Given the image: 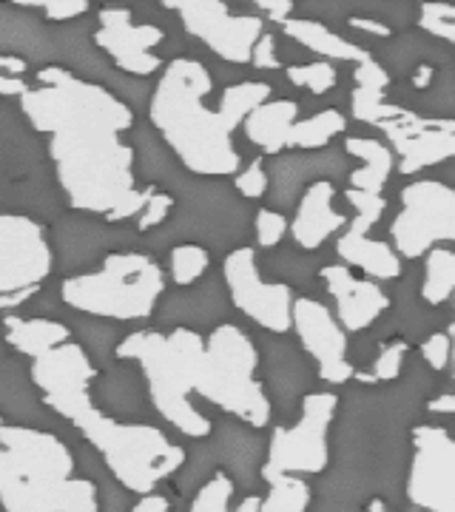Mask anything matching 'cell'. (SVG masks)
<instances>
[{"mask_svg":"<svg viewBox=\"0 0 455 512\" xmlns=\"http://www.w3.org/2000/svg\"><path fill=\"white\" fill-rule=\"evenodd\" d=\"M0 55L20 57L37 66H60L55 29H49L35 12L20 9L18 3L0 6Z\"/></svg>","mask_w":455,"mask_h":512,"instance_id":"22","label":"cell"},{"mask_svg":"<svg viewBox=\"0 0 455 512\" xmlns=\"http://www.w3.org/2000/svg\"><path fill=\"white\" fill-rule=\"evenodd\" d=\"M20 114L46 134V157L66 202L77 214L126 222L140 217L157 185L137 188V151L123 140L134 111L109 86L80 80L63 66H43L37 86L20 97Z\"/></svg>","mask_w":455,"mask_h":512,"instance_id":"1","label":"cell"},{"mask_svg":"<svg viewBox=\"0 0 455 512\" xmlns=\"http://www.w3.org/2000/svg\"><path fill=\"white\" fill-rule=\"evenodd\" d=\"M254 231L259 248H276L285 234H288V220L282 211H273V208H259L254 214Z\"/></svg>","mask_w":455,"mask_h":512,"instance_id":"47","label":"cell"},{"mask_svg":"<svg viewBox=\"0 0 455 512\" xmlns=\"http://www.w3.org/2000/svg\"><path fill=\"white\" fill-rule=\"evenodd\" d=\"M268 168V188H271L273 211L291 208L296 197L316 180H339L347 171L345 157L336 148L322 151H299V154H279Z\"/></svg>","mask_w":455,"mask_h":512,"instance_id":"18","label":"cell"},{"mask_svg":"<svg viewBox=\"0 0 455 512\" xmlns=\"http://www.w3.org/2000/svg\"><path fill=\"white\" fill-rule=\"evenodd\" d=\"M256 370L259 353L251 336L231 322H222L205 339L194 393L239 424L262 430L271 424L273 404L265 384L256 379Z\"/></svg>","mask_w":455,"mask_h":512,"instance_id":"6","label":"cell"},{"mask_svg":"<svg viewBox=\"0 0 455 512\" xmlns=\"http://www.w3.org/2000/svg\"><path fill=\"white\" fill-rule=\"evenodd\" d=\"M364 512H393V510H390V504H387L384 498H379V495H373V498L367 501V507H364Z\"/></svg>","mask_w":455,"mask_h":512,"instance_id":"58","label":"cell"},{"mask_svg":"<svg viewBox=\"0 0 455 512\" xmlns=\"http://www.w3.org/2000/svg\"><path fill=\"white\" fill-rule=\"evenodd\" d=\"M339 413V396L316 390L302 399L299 419L293 424H276L271 441L265 444V461L259 478L279 476H322L330 464V427Z\"/></svg>","mask_w":455,"mask_h":512,"instance_id":"7","label":"cell"},{"mask_svg":"<svg viewBox=\"0 0 455 512\" xmlns=\"http://www.w3.org/2000/svg\"><path fill=\"white\" fill-rule=\"evenodd\" d=\"M214 439L208 441L214 458H217V467L222 473H228V478L242 487V490H251L259 470H262V461H265V441L259 439L256 433H251V427L234 421H219L217 427H211Z\"/></svg>","mask_w":455,"mask_h":512,"instance_id":"23","label":"cell"},{"mask_svg":"<svg viewBox=\"0 0 455 512\" xmlns=\"http://www.w3.org/2000/svg\"><path fill=\"white\" fill-rule=\"evenodd\" d=\"M404 512H427V510H416V507H410V510H404Z\"/></svg>","mask_w":455,"mask_h":512,"instance_id":"59","label":"cell"},{"mask_svg":"<svg viewBox=\"0 0 455 512\" xmlns=\"http://www.w3.org/2000/svg\"><path fill=\"white\" fill-rule=\"evenodd\" d=\"M336 254L345 268L362 271L370 282H390L401 276V256L390 248V242L373 239L370 234H353V231H339L336 237Z\"/></svg>","mask_w":455,"mask_h":512,"instance_id":"26","label":"cell"},{"mask_svg":"<svg viewBox=\"0 0 455 512\" xmlns=\"http://www.w3.org/2000/svg\"><path fill=\"white\" fill-rule=\"evenodd\" d=\"M268 493L259 495V510L256 512H308L313 501V490L305 478L279 476L265 481Z\"/></svg>","mask_w":455,"mask_h":512,"instance_id":"37","label":"cell"},{"mask_svg":"<svg viewBox=\"0 0 455 512\" xmlns=\"http://www.w3.org/2000/svg\"><path fill=\"white\" fill-rule=\"evenodd\" d=\"M0 345H3V333H0ZM0 356H3V353H0Z\"/></svg>","mask_w":455,"mask_h":512,"instance_id":"60","label":"cell"},{"mask_svg":"<svg viewBox=\"0 0 455 512\" xmlns=\"http://www.w3.org/2000/svg\"><path fill=\"white\" fill-rule=\"evenodd\" d=\"M333 200H336V185L330 180H316L299 194L296 214L288 225L296 248L319 251L330 237H336L345 228L347 217L333 208Z\"/></svg>","mask_w":455,"mask_h":512,"instance_id":"21","label":"cell"},{"mask_svg":"<svg viewBox=\"0 0 455 512\" xmlns=\"http://www.w3.org/2000/svg\"><path fill=\"white\" fill-rule=\"evenodd\" d=\"M26 92H32V83L26 80V77H6V74H0V97L6 100V97H23Z\"/></svg>","mask_w":455,"mask_h":512,"instance_id":"54","label":"cell"},{"mask_svg":"<svg viewBox=\"0 0 455 512\" xmlns=\"http://www.w3.org/2000/svg\"><path fill=\"white\" fill-rule=\"evenodd\" d=\"M433 83H436V69H433V63L421 60L419 66H416V72L410 74V86L424 92V89H430Z\"/></svg>","mask_w":455,"mask_h":512,"instance_id":"55","label":"cell"},{"mask_svg":"<svg viewBox=\"0 0 455 512\" xmlns=\"http://www.w3.org/2000/svg\"><path fill=\"white\" fill-rule=\"evenodd\" d=\"M0 512H3V510H0Z\"/></svg>","mask_w":455,"mask_h":512,"instance_id":"61","label":"cell"},{"mask_svg":"<svg viewBox=\"0 0 455 512\" xmlns=\"http://www.w3.org/2000/svg\"><path fill=\"white\" fill-rule=\"evenodd\" d=\"M208 268H211V254H208V248H202L197 242L174 245L168 254V274H171V282L177 288L197 285L202 276L208 274Z\"/></svg>","mask_w":455,"mask_h":512,"instance_id":"38","label":"cell"},{"mask_svg":"<svg viewBox=\"0 0 455 512\" xmlns=\"http://www.w3.org/2000/svg\"><path fill=\"white\" fill-rule=\"evenodd\" d=\"M165 291L163 268L143 251H111L100 259L97 271L66 276L60 299L66 308L106 319L140 322L148 319Z\"/></svg>","mask_w":455,"mask_h":512,"instance_id":"5","label":"cell"},{"mask_svg":"<svg viewBox=\"0 0 455 512\" xmlns=\"http://www.w3.org/2000/svg\"><path fill=\"white\" fill-rule=\"evenodd\" d=\"M353 94H350V109H353V117L359 123H367V126H379L382 120H387L393 111L399 109L396 103H384V94L390 89L393 77L384 69L379 60H364L356 66L353 72Z\"/></svg>","mask_w":455,"mask_h":512,"instance_id":"29","label":"cell"},{"mask_svg":"<svg viewBox=\"0 0 455 512\" xmlns=\"http://www.w3.org/2000/svg\"><path fill=\"white\" fill-rule=\"evenodd\" d=\"M0 328H3V345H9L20 359H29V362H35L43 353H49L57 345L72 339V330L66 328L63 322L52 319V316L6 313Z\"/></svg>","mask_w":455,"mask_h":512,"instance_id":"25","label":"cell"},{"mask_svg":"<svg viewBox=\"0 0 455 512\" xmlns=\"http://www.w3.org/2000/svg\"><path fill=\"white\" fill-rule=\"evenodd\" d=\"M299 120V103L293 100H268L262 103L259 109H254L245 117V137L248 143H254L262 154L268 157H279L285 154V140H288V131Z\"/></svg>","mask_w":455,"mask_h":512,"instance_id":"28","label":"cell"},{"mask_svg":"<svg viewBox=\"0 0 455 512\" xmlns=\"http://www.w3.org/2000/svg\"><path fill=\"white\" fill-rule=\"evenodd\" d=\"M55 271L52 242L32 217L0 211V296L43 288Z\"/></svg>","mask_w":455,"mask_h":512,"instance_id":"13","label":"cell"},{"mask_svg":"<svg viewBox=\"0 0 455 512\" xmlns=\"http://www.w3.org/2000/svg\"><path fill=\"white\" fill-rule=\"evenodd\" d=\"M237 191L245 200H262L268 194V168H265V157H254L245 168L237 171Z\"/></svg>","mask_w":455,"mask_h":512,"instance_id":"48","label":"cell"},{"mask_svg":"<svg viewBox=\"0 0 455 512\" xmlns=\"http://www.w3.org/2000/svg\"><path fill=\"white\" fill-rule=\"evenodd\" d=\"M347 202L356 211L353 222L347 225V231H353V234H370L379 225L384 208H387V200L382 194H364V191H353V188H347Z\"/></svg>","mask_w":455,"mask_h":512,"instance_id":"43","label":"cell"},{"mask_svg":"<svg viewBox=\"0 0 455 512\" xmlns=\"http://www.w3.org/2000/svg\"><path fill=\"white\" fill-rule=\"evenodd\" d=\"M174 194L168 191H154L151 200L146 202V208L140 211V220H137V231L140 234H151V231H160V225H165V220L171 217V208H174Z\"/></svg>","mask_w":455,"mask_h":512,"instance_id":"49","label":"cell"},{"mask_svg":"<svg viewBox=\"0 0 455 512\" xmlns=\"http://www.w3.org/2000/svg\"><path fill=\"white\" fill-rule=\"evenodd\" d=\"M225 313V299H222V285L217 279H208L200 291L191 293H174L168 296L160 311V322L163 325H174V328L197 330L205 325H214Z\"/></svg>","mask_w":455,"mask_h":512,"instance_id":"27","label":"cell"},{"mask_svg":"<svg viewBox=\"0 0 455 512\" xmlns=\"http://www.w3.org/2000/svg\"><path fill=\"white\" fill-rule=\"evenodd\" d=\"M94 49L128 77H151L163 69V57L157 46L165 40V32L154 23H134L131 12L123 6L100 9L97 26L91 32Z\"/></svg>","mask_w":455,"mask_h":512,"instance_id":"14","label":"cell"},{"mask_svg":"<svg viewBox=\"0 0 455 512\" xmlns=\"http://www.w3.org/2000/svg\"><path fill=\"white\" fill-rule=\"evenodd\" d=\"M26 72H29L26 60L12 55H0V74H6V77H26Z\"/></svg>","mask_w":455,"mask_h":512,"instance_id":"57","label":"cell"},{"mask_svg":"<svg viewBox=\"0 0 455 512\" xmlns=\"http://www.w3.org/2000/svg\"><path fill=\"white\" fill-rule=\"evenodd\" d=\"M410 461L404 495L410 507L455 512V444L444 424H416L410 430Z\"/></svg>","mask_w":455,"mask_h":512,"instance_id":"9","label":"cell"},{"mask_svg":"<svg viewBox=\"0 0 455 512\" xmlns=\"http://www.w3.org/2000/svg\"><path fill=\"white\" fill-rule=\"evenodd\" d=\"M251 66L262 69V72H276L282 66V60L276 55V37L271 32H262V37L256 40L254 52H251Z\"/></svg>","mask_w":455,"mask_h":512,"instance_id":"50","label":"cell"},{"mask_svg":"<svg viewBox=\"0 0 455 512\" xmlns=\"http://www.w3.org/2000/svg\"><path fill=\"white\" fill-rule=\"evenodd\" d=\"M427 410H430L433 416H444V419H450L455 410V396L453 393H441V396H433V399L427 402Z\"/></svg>","mask_w":455,"mask_h":512,"instance_id":"56","label":"cell"},{"mask_svg":"<svg viewBox=\"0 0 455 512\" xmlns=\"http://www.w3.org/2000/svg\"><path fill=\"white\" fill-rule=\"evenodd\" d=\"M126 234L114 231L109 222H94L86 214H72V217H60L52 231V254L55 265L69 276L83 274V268L111 254V245L123 242Z\"/></svg>","mask_w":455,"mask_h":512,"instance_id":"19","label":"cell"},{"mask_svg":"<svg viewBox=\"0 0 455 512\" xmlns=\"http://www.w3.org/2000/svg\"><path fill=\"white\" fill-rule=\"evenodd\" d=\"M128 512H171V501L160 493H148V495H140Z\"/></svg>","mask_w":455,"mask_h":512,"instance_id":"52","label":"cell"},{"mask_svg":"<svg viewBox=\"0 0 455 512\" xmlns=\"http://www.w3.org/2000/svg\"><path fill=\"white\" fill-rule=\"evenodd\" d=\"M419 26L427 35L441 37L444 43L455 40V9L447 3H421Z\"/></svg>","mask_w":455,"mask_h":512,"instance_id":"45","label":"cell"},{"mask_svg":"<svg viewBox=\"0 0 455 512\" xmlns=\"http://www.w3.org/2000/svg\"><path fill=\"white\" fill-rule=\"evenodd\" d=\"M211 89L214 77L200 60L174 57L163 66L151 92L148 117L185 171L197 177H231L242 168V157L217 111L202 103Z\"/></svg>","mask_w":455,"mask_h":512,"instance_id":"2","label":"cell"},{"mask_svg":"<svg viewBox=\"0 0 455 512\" xmlns=\"http://www.w3.org/2000/svg\"><path fill=\"white\" fill-rule=\"evenodd\" d=\"M350 23V29H356V32H364V35L370 37H390L393 35V29L382 23V20H373V18H347Z\"/></svg>","mask_w":455,"mask_h":512,"instance_id":"53","label":"cell"},{"mask_svg":"<svg viewBox=\"0 0 455 512\" xmlns=\"http://www.w3.org/2000/svg\"><path fill=\"white\" fill-rule=\"evenodd\" d=\"M74 433L100 456L109 476L134 495H148L160 481L177 476L185 450L148 421H117L89 402L72 421Z\"/></svg>","mask_w":455,"mask_h":512,"instance_id":"4","label":"cell"},{"mask_svg":"<svg viewBox=\"0 0 455 512\" xmlns=\"http://www.w3.org/2000/svg\"><path fill=\"white\" fill-rule=\"evenodd\" d=\"M20 9H35V15L46 23H74V20H83L89 15V3L86 0H26L18 3Z\"/></svg>","mask_w":455,"mask_h":512,"instance_id":"44","label":"cell"},{"mask_svg":"<svg viewBox=\"0 0 455 512\" xmlns=\"http://www.w3.org/2000/svg\"><path fill=\"white\" fill-rule=\"evenodd\" d=\"M393 251L421 259L430 248L455 239V194L441 180H419L401 188V211L390 222Z\"/></svg>","mask_w":455,"mask_h":512,"instance_id":"8","label":"cell"},{"mask_svg":"<svg viewBox=\"0 0 455 512\" xmlns=\"http://www.w3.org/2000/svg\"><path fill=\"white\" fill-rule=\"evenodd\" d=\"M259 12H265V18L273 20V23H285V20L293 18V9H296V3L293 0H256L254 3Z\"/></svg>","mask_w":455,"mask_h":512,"instance_id":"51","label":"cell"},{"mask_svg":"<svg viewBox=\"0 0 455 512\" xmlns=\"http://www.w3.org/2000/svg\"><path fill=\"white\" fill-rule=\"evenodd\" d=\"M291 330L296 333L302 350L319 370V379L328 384H347L356 376V367L347 356V333L325 302L313 296L293 299Z\"/></svg>","mask_w":455,"mask_h":512,"instance_id":"15","label":"cell"},{"mask_svg":"<svg viewBox=\"0 0 455 512\" xmlns=\"http://www.w3.org/2000/svg\"><path fill=\"white\" fill-rule=\"evenodd\" d=\"M288 80L296 89H305L310 94H328L339 74H336V66L328 63V60H313V63H302V66H291L288 69Z\"/></svg>","mask_w":455,"mask_h":512,"instance_id":"42","label":"cell"},{"mask_svg":"<svg viewBox=\"0 0 455 512\" xmlns=\"http://www.w3.org/2000/svg\"><path fill=\"white\" fill-rule=\"evenodd\" d=\"M319 276L333 302V316L345 333L373 328L390 308V296L382 291L379 282L362 279L345 265H325L319 268Z\"/></svg>","mask_w":455,"mask_h":512,"instance_id":"17","label":"cell"},{"mask_svg":"<svg viewBox=\"0 0 455 512\" xmlns=\"http://www.w3.org/2000/svg\"><path fill=\"white\" fill-rule=\"evenodd\" d=\"M424 259V274H421V302L427 308H441L450 302L455 291V254L447 245L430 248Z\"/></svg>","mask_w":455,"mask_h":512,"instance_id":"34","label":"cell"},{"mask_svg":"<svg viewBox=\"0 0 455 512\" xmlns=\"http://www.w3.org/2000/svg\"><path fill=\"white\" fill-rule=\"evenodd\" d=\"M282 32L296 40L299 46H305L310 55L325 57L328 63L333 60H342V63H364L370 60V52L350 43L347 37L336 35L333 29H328L325 23L319 20H308V18H291L282 23Z\"/></svg>","mask_w":455,"mask_h":512,"instance_id":"30","label":"cell"},{"mask_svg":"<svg viewBox=\"0 0 455 512\" xmlns=\"http://www.w3.org/2000/svg\"><path fill=\"white\" fill-rule=\"evenodd\" d=\"M347 117L339 109H325L310 114L305 120H296L288 131L285 148L293 151H322L328 148L339 134H345Z\"/></svg>","mask_w":455,"mask_h":512,"instance_id":"33","label":"cell"},{"mask_svg":"<svg viewBox=\"0 0 455 512\" xmlns=\"http://www.w3.org/2000/svg\"><path fill=\"white\" fill-rule=\"evenodd\" d=\"M237 498V484L228 478V473L217 470L214 476L202 484L197 493L191 495L188 512H256L259 510V495L248 493L239 504H234Z\"/></svg>","mask_w":455,"mask_h":512,"instance_id":"36","label":"cell"},{"mask_svg":"<svg viewBox=\"0 0 455 512\" xmlns=\"http://www.w3.org/2000/svg\"><path fill=\"white\" fill-rule=\"evenodd\" d=\"M407 356H410V342H407V339H390V342H384L382 348H379L370 370H367V373H364V370H356L353 379H359V382L364 384L399 382Z\"/></svg>","mask_w":455,"mask_h":512,"instance_id":"39","label":"cell"},{"mask_svg":"<svg viewBox=\"0 0 455 512\" xmlns=\"http://www.w3.org/2000/svg\"><path fill=\"white\" fill-rule=\"evenodd\" d=\"M77 330H80V339L83 342H77L80 348L89 353V359L97 365H106V359H109L114 348H117V330L111 328L106 319H80L77 322Z\"/></svg>","mask_w":455,"mask_h":512,"instance_id":"41","label":"cell"},{"mask_svg":"<svg viewBox=\"0 0 455 512\" xmlns=\"http://www.w3.org/2000/svg\"><path fill=\"white\" fill-rule=\"evenodd\" d=\"M202 339L197 330H134L117 342L114 359L131 362L140 370L154 410L185 439L202 441L211 436V419L191 402L200 367Z\"/></svg>","mask_w":455,"mask_h":512,"instance_id":"3","label":"cell"},{"mask_svg":"<svg viewBox=\"0 0 455 512\" xmlns=\"http://www.w3.org/2000/svg\"><path fill=\"white\" fill-rule=\"evenodd\" d=\"M0 421L57 433V416L43 404L40 390L20 356H0Z\"/></svg>","mask_w":455,"mask_h":512,"instance_id":"20","label":"cell"},{"mask_svg":"<svg viewBox=\"0 0 455 512\" xmlns=\"http://www.w3.org/2000/svg\"><path fill=\"white\" fill-rule=\"evenodd\" d=\"M217 470L219 467L217 458H214V450H211L208 441L202 439L200 447L191 456H185V464H182L180 470H177V476H174L177 478V490L185 495H194Z\"/></svg>","mask_w":455,"mask_h":512,"instance_id":"40","label":"cell"},{"mask_svg":"<svg viewBox=\"0 0 455 512\" xmlns=\"http://www.w3.org/2000/svg\"><path fill=\"white\" fill-rule=\"evenodd\" d=\"M345 151L359 160V168L350 171V188L364 194H382L390 174L396 171V157L384 146L382 140L373 137H347Z\"/></svg>","mask_w":455,"mask_h":512,"instance_id":"31","label":"cell"},{"mask_svg":"<svg viewBox=\"0 0 455 512\" xmlns=\"http://www.w3.org/2000/svg\"><path fill=\"white\" fill-rule=\"evenodd\" d=\"M163 6L174 9L180 15L182 29L205 43V49L225 63H251L256 40L265 32L262 18L234 15L219 0H168Z\"/></svg>","mask_w":455,"mask_h":512,"instance_id":"12","label":"cell"},{"mask_svg":"<svg viewBox=\"0 0 455 512\" xmlns=\"http://www.w3.org/2000/svg\"><path fill=\"white\" fill-rule=\"evenodd\" d=\"M271 359H268V370H271V396L273 402L282 404V410H288L296 396L308 387L310 370L305 362L296 356L299 350H293L288 342H271ZM271 402V404H273Z\"/></svg>","mask_w":455,"mask_h":512,"instance_id":"32","label":"cell"},{"mask_svg":"<svg viewBox=\"0 0 455 512\" xmlns=\"http://www.w3.org/2000/svg\"><path fill=\"white\" fill-rule=\"evenodd\" d=\"M379 131L390 140L393 157H399V174H419L427 165H438L455 154V123L421 117L416 111L399 109L379 123Z\"/></svg>","mask_w":455,"mask_h":512,"instance_id":"16","label":"cell"},{"mask_svg":"<svg viewBox=\"0 0 455 512\" xmlns=\"http://www.w3.org/2000/svg\"><path fill=\"white\" fill-rule=\"evenodd\" d=\"M0 510L3 512H97V484L60 478L12 464L0 450Z\"/></svg>","mask_w":455,"mask_h":512,"instance_id":"10","label":"cell"},{"mask_svg":"<svg viewBox=\"0 0 455 512\" xmlns=\"http://www.w3.org/2000/svg\"><path fill=\"white\" fill-rule=\"evenodd\" d=\"M271 94V83H262V80H242V83H234V86H225L217 106L219 123L225 126L228 134H234L251 111L271 100Z\"/></svg>","mask_w":455,"mask_h":512,"instance_id":"35","label":"cell"},{"mask_svg":"<svg viewBox=\"0 0 455 512\" xmlns=\"http://www.w3.org/2000/svg\"><path fill=\"white\" fill-rule=\"evenodd\" d=\"M421 365L433 373H444L453 359V333L450 330H433L419 348Z\"/></svg>","mask_w":455,"mask_h":512,"instance_id":"46","label":"cell"},{"mask_svg":"<svg viewBox=\"0 0 455 512\" xmlns=\"http://www.w3.org/2000/svg\"><path fill=\"white\" fill-rule=\"evenodd\" d=\"M222 282L228 299L242 316L273 336H285L291 330L293 288L288 282H268L254 248H237L222 259Z\"/></svg>","mask_w":455,"mask_h":512,"instance_id":"11","label":"cell"},{"mask_svg":"<svg viewBox=\"0 0 455 512\" xmlns=\"http://www.w3.org/2000/svg\"><path fill=\"white\" fill-rule=\"evenodd\" d=\"M91 402L109 419L137 421V413L143 410L140 370H134L131 362H120L106 373H97L91 384Z\"/></svg>","mask_w":455,"mask_h":512,"instance_id":"24","label":"cell"}]
</instances>
